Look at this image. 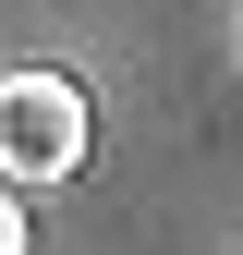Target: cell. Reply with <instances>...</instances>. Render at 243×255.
<instances>
[{"label": "cell", "instance_id": "1", "mask_svg": "<svg viewBox=\"0 0 243 255\" xmlns=\"http://www.w3.org/2000/svg\"><path fill=\"white\" fill-rule=\"evenodd\" d=\"M85 134H98V110H85L73 73H49V61H24V73H0V182H73L85 170Z\"/></svg>", "mask_w": 243, "mask_h": 255}, {"label": "cell", "instance_id": "2", "mask_svg": "<svg viewBox=\"0 0 243 255\" xmlns=\"http://www.w3.org/2000/svg\"><path fill=\"white\" fill-rule=\"evenodd\" d=\"M0 255H24V195L0 182Z\"/></svg>", "mask_w": 243, "mask_h": 255}]
</instances>
